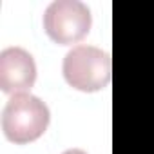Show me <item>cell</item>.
Returning a JSON list of instances; mask_svg holds the SVG:
<instances>
[{
	"label": "cell",
	"mask_w": 154,
	"mask_h": 154,
	"mask_svg": "<svg viewBox=\"0 0 154 154\" xmlns=\"http://www.w3.org/2000/svg\"><path fill=\"white\" fill-rule=\"evenodd\" d=\"M51 114L47 105L29 94H13L2 112V131L4 136L17 145H26L38 140L49 125Z\"/></svg>",
	"instance_id": "1"
},
{
	"label": "cell",
	"mask_w": 154,
	"mask_h": 154,
	"mask_svg": "<svg viewBox=\"0 0 154 154\" xmlns=\"http://www.w3.org/2000/svg\"><path fill=\"white\" fill-rule=\"evenodd\" d=\"M65 82L82 93H96L111 82V56L93 45H76L63 58Z\"/></svg>",
	"instance_id": "2"
},
{
	"label": "cell",
	"mask_w": 154,
	"mask_h": 154,
	"mask_svg": "<svg viewBox=\"0 0 154 154\" xmlns=\"http://www.w3.org/2000/svg\"><path fill=\"white\" fill-rule=\"evenodd\" d=\"M89 29L91 11L80 0H56L44 13V31L58 45L78 44Z\"/></svg>",
	"instance_id": "3"
},
{
	"label": "cell",
	"mask_w": 154,
	"mask_h": 154,
	"mask_svg": "<svg viewBox=\"0 0 154 154\" xmlns=\"http://www.w3.org/2000/svg\"><path fill=\"white\" fill-rule=\"evenodd\" d=\"M36 82V63L22 47H8L0 53V89L8 94L29 91Z\"/></svg>",
	"instance_id": "4"
},
{
	"label": "cell",
	"mask_w": 154,
	"mask_h": 154,
	"mask_svg": "<svg viewBox=\"0 0 154 154\" xmlns=\"http://www.w3.org/2000/svg\"><path fill=\"white\" fill-rule=\"evenodd\" d=\"M62 154H87V152L82 150V149H69V150H65V152H62Z\"/></svg>",
	"instance_id": "5"
}]
</instances>
